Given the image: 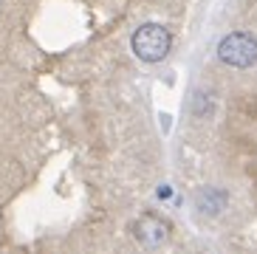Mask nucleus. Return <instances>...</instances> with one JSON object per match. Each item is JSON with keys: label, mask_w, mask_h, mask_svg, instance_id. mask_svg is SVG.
<instances>
[{"label": "nucleus", "mask_w": 257, "mask_h": 254, "mask_svg": "<svg viewBox=\"0 0 257 254\" xmlns=\"http://www.w3.org/2000/svg\"><path fill=\"white\" fill-rule=\"evenodd\" d=\"M218 60L229 68H251L257 62V40L246 31H232L220 40Z\"/></svg>", "instance_id": "obj_2"}, {"label": "nucleus", "mask_w": 257, "mask_h": 254, "mask_svg": "<svg viewBox=\"0 0 257 254\" xmlns=\"http://www.w3.org/2000/svg\"><path fill=\"white\" fill-rule=\"evenodd\" d=\"M223 206H226V192L220 189H204L198 195V209H204L206 215H218Z\"/></svg>", "instance_id": "obj_4"}, {"label": "nucleus", "mask_w": 257, "mask_h": 254, "mask_svg": "<svg viewBox=\"0 0 257 254\" xmlns=\"http://www.w3.org/2000/svg\"><path fill=\"white\" fill-rule=\"evenodd\" d=\"M212 110H215V105H212V102H206V93H195V99H192V113H195L198 119L209 116Z\"/></svg>", "instance_id": "obj_5"}, {"label": "nucleus", "mask_w": 257, "mask_h": 254, "mask_svg": "<svg viewBox=\"0 0 257 254\" xmlns=\"http://www.w3.org/2000/svg\"><path fill=\"white\" fill-rule=\"evenodd\" d=\"M130 45H133V54H136L139 60L161 62L170 54V48H173V34L161 23H144V26L136 29Z\"/></svg>", "instance_id": "obj_1"}, {"label": "nucleus", "mask_w": 257, "mask_h": 254, "mask_svg": "<svg viewBox=\"0 0 257 254\" xmlns=\"http://www.w3.org/2000/svg\"><path fill=\"white\" fill-rule=\"evenodd\" d=\"M167 232H170V226L159 215H142L133 223V234H136V240L144 243V246H161L167 240Z\"/></svg>", "instance_id": "obj_3"}]
</instances>
